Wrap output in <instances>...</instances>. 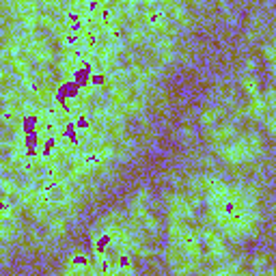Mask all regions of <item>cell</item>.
<instances>
[{"label":"cell","mask_w":276,"mask_h":276,"mask_svg":"<svg viewBox=\"0 0 276 276\" xmlns=\"http://www.w3.org/2000/svg\"><path fill=\"white\" fill-rule=\"evenodd\" d=\"M263 119H265V127H267V134H270V136H274V132H276V119H274V112H267Z\"/></svg>","instance_id":"cell-14"},{"label":"cell","mask_w":276,"mask_h":276,"mask_svg":"<svg viewBox=\"0 0 276 276\" xmlns=\"http://www.w3.org/2000/svg\"><path fill=\"white\" fill-rule=\"evenodd\" d=\"M166 209H169V218H173V220H190V218L194 216V207L192 203L188 201V197H184V194H166Z\"/></svg>","instance_id":"cell-3"},{"label":"cell","mask_w":276,"mask_h":276,"mask_svg":"<svg viewBox=\"0 0 276 276\" xmlns=\"http://www.w3.org/2000/svg\"><path fill=\"white\" fill-rule=\"evenodd\" d=\"M18 188H20V184H18L16 179H11V177H0V197H5V199H16Z\"/></svg>","instance_id":"cell-8"},{"label":"cell","mask_w":276,"mask_h":276,"mask_svg":"<svg viewBox=\"0 0 276 276\" xmlns=\"http://www.w3.org/2000/svg\"><path fill=\"white\" fill-rule=\"evenodd\" d=\"M263 54H265V59H267V65H270V71L274 67V43H265L263 46Z\"/></svg>","instance_id":"cell-13"},{"label":"cell","mask_w":276,"mask_h":276,"mask_svg":"<svg viewBox=\"0 0 276 276\" xmlns=\"http://www.w3.org/2000/svg\"><path fill=\"white\" fill-rule=\"evenodd\" d=\"M246 65H248V69H255V65H257V61L255 59H250L248 63H246Z\"/></svg>","instance_id":"cell-16"},{"label":"cell","mask_w":276,"mask_h":276,"mask_svg":"<svg viewBox=\"0 0 276 276\" xmlns=\"http://www.w3.org/2000/svg\"><path fill=\"white\" fill-rule=\"evenodd\" d=\"M48 231H50V235H54V237L65 235V231H67V220H65L63 216L54 214L52 218H48Z\"/></svg>","instance_id":"cell-7"},{"label":"cell","mask_w":276,"mask_h":276,"mask_svg":"<svg viewBox=\"0 0 276 276\" xmlns=\"http://www.w3.org/2000/svg\"><path fill=\"white\" fill-rule=\"evenodd\" d=\"M181 134H184V138H186V141H188V138H192V136H194L192 127H188V125H184V127H181Z\"/></svg>","instance_id":"cell-15"},{"label":"cell","mask_w":276,"mask_h":276,"mask_svg":"<svg viewBox=\"0 0 276 276\" xmlns=\"http://www.w3.org/2000/svg\"><path fill=\"white\" fill-rule=\"evenodd\" d=\"M138 224H141V227H143L145 231L154 233V235H158V233H160V220H158V218H156L154 214H151V212L145 214V216L141 218V222H138Z\"/></svg>","instance_id":"cell-9"},{"label":"cell","mask_w":276,"mask_h":276,"mask_svg":"<svg viewBox=\"0 0 276 276\" xmlns=\"http://www.w3.org/2000/svg\"><path fill=\"white\" fill-rule=\"evenodd\" d=\"M216 149H218V154L222 156V160H227L229 164H244V162H250V160L255 158L248 141H246V136H235L233 141L224 143Z\"/></svg>","instance_id":"cell-1"},{"label":"cell","mask_w":276,"mask_h":276,"mask_svg":"<svg viewBox=\"0 0 276 276\" xmlns=\"http://www.w3.org/2000/svg\"><path fill=\"white\" fill-rule=\"evenodd\" d=\"M197 235L201 239V244L207 246V257L216 261V263H222V261L229 259V248L224 244V237L218 235L212 227H203L197 231Z\"/></svg>","instance_id":"cell-2"},{"label":"cell","mask_w":276,"mask_h":276,"mask_svg":"<svg viewBox=\"0 0 276 276\" xmlns=\"http://www.w3.org/2000/svg\"><path fill=\"white\" fill-rule=\"evenodd\" d=\"M242 86H244V91L248 93L250 97H255V95H259V80L255 78V76H244L242 78Z\"/></svg>","instance_id":"cell-10"},{"label":"cell","mask_w":276,"mask_h":276,"mask_svg":"<svg viewBox=\"0 0 276 276\" xmlns=\"http://www.w3.org/2000/svg\"><path fill=\"white\" fill-rule=\"evenodd\" d=\"M237 134V129L233 123H220V125H214L212 132H209V143L216 145V147H220V145L233 141Z\"/></svg>","instance_id":"cell-5"},{"label":"cell","mask_w":276,"mask_h":276,"mask_svg":"<svg viewBox=\"0 0 276 276\" xmlns=\"http://www.w3.org/2000/svg\"><path fill=\"white\" fill-rule=\"evenodd\" d=\"M246 112L250 114V117H255V119H263L267 112V106H265V101H263V97H261V93L259 95H255V97H250V104H248V108H246Z\"/></svg>","instance_id":"cell-6"},{"label":"cell","mask_w":276,"mask_h":276,"mask_svg":"<svg viewBox=\"0 0 276 276\" xmlns=\"http://www.w3.org/2000/svg\"><path fill=\"white\" fill-rule=\"evenodd\" d=\"M270 265V259H267V255H257L255 259H252V267H255V270H263V267H267Z\"/></svg>","instance_id":"cell-12"},{"label":"cell","mask_w":276,"mask_h":276,"mask_svg":"<svg viewBox=\"0 0 276 276\" xmlns=\"http://www.w3.org/2000/svg\"><path fill=\"white\" fill-rule=\"evenodd\" d=\"M166 261H169V265H171V270L175 276H190L194 272V265L181 255L175 246H169V248H166Z\"/></svg>","instance_id":"cell-4"},{"label":"cell","mask_w":276,"mask_h":276,"mask_svg":"<svg viewBox=\"0 0 276 276\" xmlns=\"http://www.w3.org/2000/svg\"><path fill=\"white\" fill-rule=\"evenodd\" d=\"M218 121V110L216 108H207V110H203L201 114V125L203 127H214Z\"/></svg>","instance_id":"cell-11"}]
</instances>
